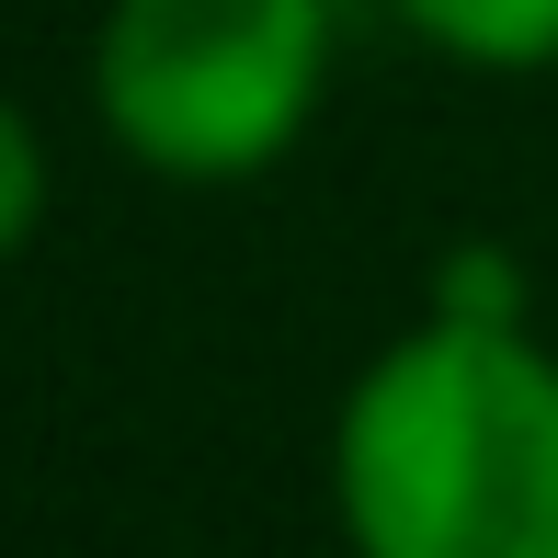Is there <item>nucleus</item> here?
Here are the masks:
<instances>
[{
	"instance_id": "5",
	"label": "nucleus",
	"mask_w": 558,
	"mask_h": 558,
	"mask_svg": "<svg viewBox=\"0 0 558 558\" xmlns=\"http://www.w3.org/2000/svg\"><path fill=\"white\" fill-rule=\"evenodd\" d=\"M422 308H434V319H536V296H524V263L501 240H445Z\"/></svg>"
},
{
	"instance_id": "2",
	"label": "nucleus",
	"mask_w": 558,
	"mask_h": 558,
	"mask_svg": "<svg viewBox=\"0 0 558 558\" xmlns=\"http://www.w3.org/2000/svg\"><path fill=\"white\" fill-rule=\"evenodd\" d=\"M342 0H104L92 125L148 183H263L331 104Z\"/></svg>"
},
{
	"instance_id": "1",
	"label": "nucleus",
	"mask_w": 558,
	"mask_h": 558,
	"mask_svg": "<svg viewBox=\"0 0 558 558\" xmlns=\"http://www.w3.org/2000/svg\"><path fill=\"white\" fill-rule=\"evenodd\" d=\"M331 524L353 558H558V342L434 308L376 342L331 411Z\"/></svg>"
},
{
	"instance_id": "4",
	"label": "nucleus",
	"mask_w": 558,
	"mask_h": 558,
	"mask_svg": "<svg viewBox=\"0 0 558 558\" xmlns=\"http://www.w3.org/2000/svg\"><path fill=\"white\" fill-rule=\"evenodd\" d=\"M46 206H58V148H46L23 92H0V263L46 228Z\"/></svg>"
},
{
	"instance_id": "3",
	"label": "nucleus",
	"mask_w": 558,
	"mask_h": 558,
	"mask_svg": "<svg viewBox=\"0 0 558 558\" xmlns=\"http://www.w3.org/2000/svg\"><path fill=\"white\" fill-rule=\"evenodd\" d=\"M388 23L445 69L478 81H536L558 69V0H388Z\"/></svg>"
}]
</instances>
